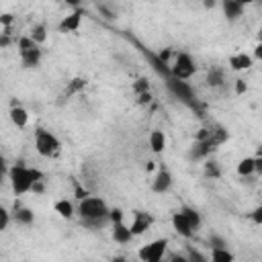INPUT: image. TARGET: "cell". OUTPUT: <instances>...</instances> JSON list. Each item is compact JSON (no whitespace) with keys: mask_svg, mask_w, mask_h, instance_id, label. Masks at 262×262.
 I'll return each instance as SVG.
<instances>
[{"mask_svg":"<svg viewBox=\"0 0 262 262\" xmlns=\"http://www.w3.org/2000/svg\"><path fill=\"white\" fill-rule=\"evenodd\" d=\"M207 84L213 86V88L221 86V84H223V72H221L219 68H211L209 74H207Z\"/></svg>","mask_w":262,"mask_h":262,"instance_id":"obj_22","label":"cell"},{"mask_svg":"<svg viewBox=\"0 0 262 262\" xmlns=\"http://www.w3.org/2000/svg\"><path fill=\"white\" fill-rule=\"evenodd\" d=\"M6 172H8V170H6V160L0 156V180H2V176H4Z\"/></svg>","mask_w":262,"mask_h":262,"instance_id":"obj_37","label":"cell"},{"mask_svg":"<svg viewBox=\"0 0 262 262\" xmlns=\"http://www.w3.org/2000/svg\"><path fill=\"white\" fill-rule=\"evenodd\" d=\"M35 147H37V154H39V156L49 158V156H53V154L59 151V139H57L51 131L39 129V131L35 133Z\"/></svg>","mask_w":262,"mask_h":262,"instance_id":"obj_4","label":"cell"},{"mask_svg":"<svg viewBox=\"0 0 262 262\" xmlns=\"http://www.w3.org/2000/svg\"><path fill=\"white\" fill-rule=\"evenodd\" d=\"M31 190H33V192H43V180H39V182H35Z\"/></svg>","mask_w":262,"mask_h":262,"instance_id":"obj_38","label":"cell"},{"mask_svg":"<svg viewBox=\"0 0 262 262\" xmlns=\"http://www.w3.org/2000/svg\"><path fill=\"white\" fill-rule=\"evenodd\" d=\"M39 59H41V49H39V47H33V49L20 53V61H23L25 68H35V66H39Z\"/></svg>","mask_w":262,"mask_h":262,"instance_id":"obj_16","label":"cell"},{"mask_svg":"<svg viewBox=\"0 0 262 262\" xmlns=\"http://www.w3.org/2000/svg\"><path fill=\"white\" fill-rule=\"evenodd\" d=\"M229 68L235 70V72L248 70V68H252V57L248 53H235V55L229 57Z\"/></svg>","mask_w":262,"mask_h":262,"instance_id":"obj_13","label":"cell"},{"mask_svg":"<svg viewBox=\"0 0 262 262\" xmlns=\"http://www.w3.org/2000/svg\"><path fill=\"white\" fill-rule=\"evenodd\" d=\"M166 248H168V239L166 237H160V239H154V242L141 246L139 252H137V256H139L141 262H162Z\"/></svg>","mask_w":262,"mask_h":262,"instance_id":"obj_5","label":"cell"},{"mask_svg":"<svg viewBox=\"0 0 262 262\" xmlns=\"http://www.w3.org/2000/svg\"><path fill=\"white\" fill-rule=\"evenodd\" d=\"M170 262H186V256L184 254H172Z\"/></svg>","mask_w":262,"mask_h":262,"instance_id":"obj_36","label":"cell"},{"mask_svg":"<svg viewBox=\"0 0 262 262\" xmlns=\"http://www.w3.org/2000/svg\"><path fill=\"white\" fill-rule=\"evenodd\" d=\"M194 72H196V66H194V61L188 53H178L174 63L170 66V78H174V80L186 82Z\"/></svg>","mask_w":262,"mask_h":262,"instance_id":"obj_3","label":"cell"},{"mask_svg":"<svg viewBox=\"0 0 262 262\" xmlns=\"http://www.w3.org/2000/svg\"><path fill=\"white\" fill-rule=\"evenodd\" d=\"M180 213H182V217L188 221V225H190L192 229H199V225H201V215H199L192 207H182Z\"/></svg>","mask_w":262,"mask_h":262,"instance_id":"obj_19","label":"cell"},{"mask_svg":"<svg viewBox=\"0 0 262 262\" xmlns=\"http://www.w3.org/2000/svg\"><path fill=\"white\" fill-rule=\"evenodd\" d=\"M10 121H12L16 127H27V123H29V113H27V108H23L20 104L10 106Z\"/></svg>","mask_w":262,"mask_h":262,"instance_id":"obj_14","label":"cell"},{"mask_svg":"<svg viewBox=\"0 0 262 262\" xmlns=\"http://www.w3.org/2000/svg\"><path fill=\"white\" fill-rule=\"evenodd\" d=\"M168 90H170L176 98H180V100H184V102L192 104L194 94H192V88L188 86V82H182V80H174V78H170V80H168Z\"/></svg>","mask_w":262,"mask_h":262,"instance_id":"obj_6","label":"cell"},{"mask_svg":"<svg viewBox=\"0 0 262 262\" xmlns=\"http://www.w3.org/2000/svg\"><path fill=\"white\" fill-rule=\"evenodd\" d=\"M133 92L135 94H143V92H149V82L145 78H139L135 84H133Z\"/></svg>","mask_w":262,"mask_h":262,"instance_id":"obj_26","label":"cell"},{"mask_svg":"<svg viewBox=\"0 0 262 262\" xmlns=\"http://www.w3.org/2000/svg\"><path fill=\"white\" fill-rule=\"evenodd\" d=\"M111 262H125V258H123V256H115Z\"/></svg>","mask_w":262,"mask_h":262,"instance_id":"obj_41","label":"cell"},{"mask_svg":"<svg viewBox=\"0 0 262 262\" xmlns=\"http://www.w3.org/2000/svg\"><path fill=\"white\" fill-rule=\"evenodd\" d=\"M172 227H174V229H176V233H180L182 237H192V233H194V229L188 225V221L182 217V213H180V211L172 215Z\"/></svg>","mask_w":262,"mask_h":262,"instance_id":"obj_10","label":"cell"},{"mask_svg":"<svg viewBox=\"0 0 262 262\" xmlns=\"http://www.w3.org/2000/svg\"><path fill=\"white\" fill-rule=\"evenodd\" d=\"M78 213L80 217L88 223V225H102L108 219V207L102 199L98 196H88L84 201H80L78 205Z\"/></svg>","mask_w":262,"mask_h":262,"instance_id":"obj_2","label":"cell"},{"mask_svg":"<svg viewBox=\"0 0 262 262\" xmlns=\"http://www.w3.org/2000/svg\"><path fill=\"white\" fill-rule=\"evenodd\" d=\"M29 37L33 39L35 45H41V43L47 39V29H45V25H37V27H33V31H31Z\"/></svg>","mask_w":262,"mask_h":262,"instance_id":"obj_23","label":"cell"},{"mask_svg":"<svg viewBox=\"0 0 262 262\" xmlns=\"http://www.w3.org/2000/svg\"><path fill=\"white\" fill-rule=\"evenodd\" d=\"M256 57H262V45H256Z\"/></svg>","mask_w":262,"mask_h":262,"instance_id":"obj_40","label":"cell"},{"mask_svg":"<svg viewBox=\"0 0 262 262\" xmlns=\"http://www.w3.org/2000/svg\"><path fill=\"white\" fill-rule=\"evenodd\" d=\"M256 172V162H254V158H244V160H239V164H237V174L239 176H252Z\"/></svg>","mask_w":262,"mask_h":262,"instance_id":"obj_20","label":"cell"},{"mask_svg":"<svg viewBox=\"0 0 262 262\" xmlns=\"http://www.w3.org/2000/svg\"><path fill=\"white\" fill-rule=\"evenodd\" d=\"M8 223H10V213L4 205H0V231H4L8 227Z\"/></svg>","mask_w":262,"mask_h":262,"instance_id":"obj_28","label":"cell"},{"mask_svg":"<svg viewBox=\"0 0 262 262\" xmlns=\"http://www.w3.org/2000/svg\"><path fill=\"white\" fill-rule=\"evenodd\" d=\"M213 262H233V254L227 248H213Z\"/></svg>","mask_w":262,"mask_h":262,"instance_id":"obj_24","label":"cell"},{"mask_svg":"<svg viewBox=\"0 0 262 262\" xmlns=\"http://www.w3.org/2000/svg\"><path fill=\"white\" fill-rule=\"evenodd\" d=\"M149 147H151L154 154H162L164 151V147H166V135H164V131L156 129V131L149 133Z\"/></svg>","mask_w":262,"mask_h":262,"instance_id":"obj_15","label":"cell"},{"mask_svg":"<svg viewBox=\"0 0 262 262\" xmlns=\"http://www.w3.org/2000/svg\"><path fill=\"white\" fill-rule=\"evenodd\" d=\"M10 23H12V14H0V25L8 27Z\"/></svg>","mask_w":262,"mask_h":262,"instance_id":"obj_35","label":"cell"},{"mask_svg":"<svg viewBox=\"0 0 262 262\" xmlns=\"http://www.w3.org/2000/svg\"><path fill=\"white\" fill-rule=\"evenodd\" d=\"M8 41H10V39H8V33H2V35H0V45H2V47H6V45H8Z\"/></svg>","mask_w":262,"mask_h":262,"instance_id":"obj_39","label":"cell"},{"mask_svg":"<svg viewBox=\"0 0 262 262\" xmlns=\"http://www.w3.org/2000/svg\"><path fill=\"white\" fill-rule=\"evenodd\" d=\"M108 221L111 223H123V211L121 209H111L108 211Z\"/></svg>","mask_w":262,"mask_h":262,"instance_id":"obj_29","label":"cell"},{"mask_svg":"<svg viewBox=\"0 0 262 262\" xmlns=\"http://www.w3.org/2000/svg\"><path fill=\"white\" fill-rule=\"evenodd\" d=\"M252 219H254L258 225L262 223V207H256V209H254V213H252Z\"/></svg>","mask_w":262,"mask_h":262,"instance_id":"obj_33","label":"cell"},{"mask_svg":"<svg viewBox=\"0 0 262 262\" xmlns=\"http://www.w3.org/2000/svg\"><path fill=\"white\" fill-rule=\"evenodd\" d=\"M151 223H154V217H151L149 213L135 211V213H133V221H131V225H129V229H131V233H133V235H141L143 231H147V229L151 227Z\"/></svg>","mask_w":262,"mask_h":262,"instance_id":"obj_7","label":"cell"},{"mask_svg":"<svg viewBox=\"0 0 262 262\" xmlns=\"http://www.w3.org/2000/svg\"><path fill=\"white\" fill-rule=\"evenodd\" d=\"M151 100V94L149 92H143V94H137V102L139 104H147Z\"/></svg>","mask_w":262,"mask_h":262,"instance_id":"obj_32","label":"cell"},{"mask_svg":"<svg viewBox=\"0 0 262 262\" xmlns=\"http://www.w3.org/2000/svg\"><path fill=\"white\" fill-rule=\"evenodd\" d=\"M221 8H223V12H225V16H227L229 20H235V18H239L242 12H244V2L225 0V2L221 4Z\"/></svg>","mask_w":262,"mask_h":262,"instance_id":"obj_11","label":"cell"},{"mask_svg":"<svg viewBox=\"0 0 262 262\" xmlns=\"http://www.w3.org/2000/svg\"><path fill=\"white\" fill-rule=\"evenodd\" d=\"M80 25H82V10H74V12H70L68 16L61 18L59 31L61 33H74V31L80 29Z\"/></svg>","mask_w":262,"mask_h":262,"instance_id":"obj_9","label":"cell"},{"mask_svg":"<svg viewBox=\"0 0 262 262\" xmlns=\"http://www.w3.org/2000/svg\"><path fill=\"white\" fill-rule=\"evenodd\" d=\"M84 86H86V80H84V78H72V80L68 82V88H66V96H72V94H78V92H82V90H84Z\"/></svg>","mask_w":262,"mask_h":262,"instance_id":"obj_21","label":"cell"},{"mask_svg":"<svg viewBox=\"0 0 262 262\" xmlns=\"http://www.w3.org/2000/svg\"><path fill=\"white\" fill-rule=\"evenodd\" d=\"M211 244H213V248H225V242L221 237H217V235L211 237Z\"/></svg>","mask_w":262,"mask_h":262,"instance_id":"obj_34","label":"cell"},{"mask_svg":"<svg viewBox=\"0 0 262 262\" xmlns=\"http://www.w3.org/2000/svg\"><path fill=\"white\" fill-rule=\"evenodd\" d=\"M8 180H10V188L14 194H25L33 188L35 182L43 180V172L37 168H29L23 164H14L8 170Z\"/></svg>","mask_w":262,"mask_h":262,"instance_id":"obj_1","label":"cell"},{"mask_svg":"<svg viewBox=\"0 0 262 262\" xmlns=\"http://www.w3.org/2000/svg\"><path fill=\"white\" fill-rule=\"evenodd\" d=\"M74 196H76L78 201H84V199H88V196H90V192H88L84 186L76 184V188H74Z\"/></svg>","mask_w":262,"mask_h":262,"instance_id":"obj_30","label":"cell"},{"mask_svg":"<svg viewBox=\"0 0 262 262\" xmlns=\"http://www.w3.org/2000/svg\"><path fill=\"white\" fill-rule=\"evenodd\" d=\"M14 219H16L18 223H23V225H31V223L35 221V215H33L31 209L20 207L18 203H14Z\"/></svg>","mask_w":262,"mask_h":262,"instance_id":"obj_17","label":"cell"},{"mask_svg":"<svg viewBox=\"0 0 262 262\" xmlns=\"http://www.w3.org/2000/svg\"><path fill=\"white\" fill-rule=\"evenodd\" d=\"M205 176H213V178H219L221 176V170L215 162H207L205 164Z\"/></svg>","mask_w":262,"mask_h":262,"instance_id":"obj_27","label":"cell"},{"mask_svg":"<svg viewBox=\"0 0 262 262\" xmlns=\"http://www.w3.org/2000/svg\"><path fill=\"white\" fill-rule=\"evenodd\" d=\"M131 237H133V233H131L129 225H125V223H113V239L117 244H127V242H131Z\"/></svg>","mask_w":262,"mask_h":262,"instance_id":"obj_12","label":"cell"},{"mask_svg":"<svg viewBox=\"0 0 262 262\" xmlns=\"http://www.w3.org/2000/svg\"><path fill=\"white\" fill-rule=\"evenodd\" d=\"M246 90H248L246 80H235V94H244Z\"/></svg>","mask_w":262,"mask_h":262,"instance_id":"obj_31","label":"cell"},{"mask_svg":"<svg viewBox=\"0 0 262 262\" xmlns=\"http://www.w3.org/2000/svg\"><path fill=\"white\" fill-rule=\"evenodd\" d=\"M170 186H172V174L162 166V168L158 170V174H156L154 182H151V190L162 194V192H166Z\"/></svg>","mask_w":262,"mask_h":262,"instance_id":"obj_8","label":"cell"},{"mask_svg":"<svg viewBox=\"0 0 262 262\" xmlns=\"http://www.w3.org/2000/svg\"><path fill=\"white\" fill-rule=\"evenodd\" d=\"M53 209H55V213H57L59 217H66V219H72V217H74V205H72L70 201H66V199L57 201V203L53 205Z\"/></svg>","mask_w":262,"mask_h":262,"instance_id":"obj_18","label":"cell"},{"mask_svg":"<svg viewBox=\"0 0 262 262\" xmlns=\"http://www.w3.org/2000/svg\"><path fill=\"white\" fill-rule=\"evenodd\" d=\"M184 256H186V262H207V260H205V256H203L201 252H196L194 248H188Z\"/></svg>","mask_w":262,"mask_h":262,"instance_id":"obj_25","label":"cell"}]
</instances>
